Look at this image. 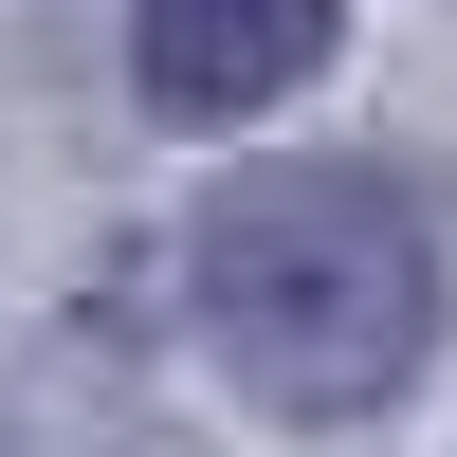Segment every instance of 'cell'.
I'll use <instances>...</instances> for the list:
<instances>
[{"instance_id":"obj_2","label":"cell","mask_w":457,"mask_h":457,"mask_svg":"<svg viewBox=\"0 0 457 457\" xmlns=\"http://www.w3.org/2000/svg\"><path fill=\"white\" fill-rule=\"evenodd\" d=\"M129 73L183 129H238L293 73H329V0H129Z\"/></svg>"},{"instance_id":"obj_1","label":"cell","mask_w":457,"mask_h":457,"mask_svg":"<svg viewBox=\"0 0 457 457\" xmlns=\"http://www.w3.org/2000/svg\"><path fill=\"white\" fill-rule=\"evenodd\" d=\"M183 293H202L238 403H275V421H366L439 348V238H421V202L385 165H256V183H220L202 238H183Z\"/></svg>"}]
</instances>
